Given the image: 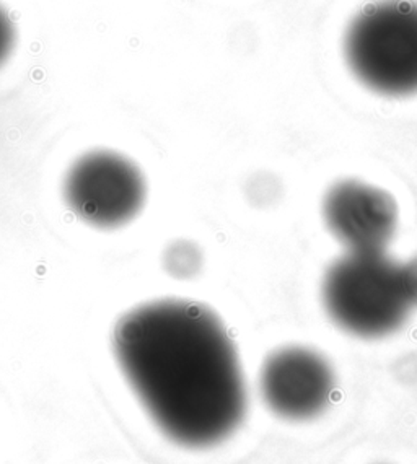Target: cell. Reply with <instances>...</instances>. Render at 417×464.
<instances>
[{"label":"cell","instance_id":"8992f818","mask_svg":"<svg viewBox=\"0 0 417 464\" xmlns=\"http://www.w3.org/2000/svg\"><path fill=\"white\" fill-rule=\"evenodd\" d=\"M323 217L347 251L382 253L396 232L398 208L392 194L377 186L345 179L326 192Z\"/></svg>","mask_w":417,"mask_h":464},{"label":"cell","instance_id":"52a82bcc","mask_svg":"<svg viewBox=\"0 0 417 464\" xmlns=\"http://www.w3.org/2000/svg\"><path fill=\"white\" fill-rule=\"evenodd\" d=\"M204 266L201 248L189 240L173 241L163 253V267L175 279H193Z\"/></svg>","mask_w":417,"mask_h":464},{"label":"cell","instance_id":"9c48e42d","mask_svg":"<svg viewBox=\"0 0 417 464\" xmlns=\"http://www.w3.org/2000/svg\"><path fill=\"white\" fill-rule=\"evenodd\" d=\"M402 280L412 306H417V256L402 263Z\"/></svg>","mask_w":417,"mask_h":464},{"label":"cell","instance_id":"3957f363","mask_svg":"<svg viewBox=\"0 0 417 464\" xmlns=\"http://www.w3.org/2000/svg\"><path fill=\"white\" fill-rule=\"evenodd\" d=\"M344 59L364 87L378 95L417 93V0H378L347 26Z\"/></svg>","mask_w":417,"mask_h":464},{"label":"cell","instance_id":"6da1fadb","mask_svg":"<svg viewBox=\"0 0 417 464\" xmlns=\"http://www.w3.org/2000/svg\"><path fill=\"white\" fill-rule=\"evenodd\" d=\"M112 351L141 404L178 445L208 449L243 422L248 392L240 357L208 304H139L116 323Z\"/></svg>","mask_w":417,"mask_h":464},{"label":"cell","instance_id":"ba28073f","mask_svg":"<svg viewBox=\"0 0 417 464\" xmlns=\"http://www.w3.org/2000/svg\"><path fill=\"white\" fill-rule=\"evenodd\" d=\"M15 44V28L7 12L0 7V65L7 61Z\"/></svg>","mask_w":417,"mask_h":464},{"label":"cell","instance_id":"30bf717a","mask_svg":"<svg viewBox=\"0 0 417 464\" xmlns=\"http://www.w3.org/2000/svg\"><path fill=\"white\" fill-rule=\"evenodd\" d=\"M375 464H390V463H375Z\"/></svg>","mask_w":417,"mask_h":464},{"label":"cell","instance_id":"5b68a950","mask_svg":"<svg viewBox=\"0 0 417 464\" xmlns=\"http://www.w3.org/2000/svg\"><path fill=\"white\" fill-rule=\"evenodd\" d=\"M336 392V373L325 355L304 345L269 353L259 370V392L274 416L306 422L323 414Z\"/></svg>","mask_w":417,"mask_h":464},{"label":"cell","instance_id":"277c9868","mask_svg":"<svg viewBox=\"0 0 417 464\" xmlns=\"http://www.w3.org/2000/svg\"><path fill=\"white\" fill-rule=\"evenodd\" d=\"M64 198L85 224L112 230L134 220L144 208L147 185L134 161L110 150L82 155L67 171Z\"/></svg>","mask_w":417,"mask_h":464},{"label":"cell","instance_id":"7a4b0ae2","mask_svg":"<svg viewBox=\"0 0 417 464\" xmlns=\"http://www.w3.org/2000/svg\"><path fill=\"white\" fill-rule=\"evenodd\" d=\"M329 318L351 336L380 339L402 328L414 308L402 263L382 253H351L329 266L321 285Z\"/></svg>","mask_w":417,"mask_h":464}]
</instances>
